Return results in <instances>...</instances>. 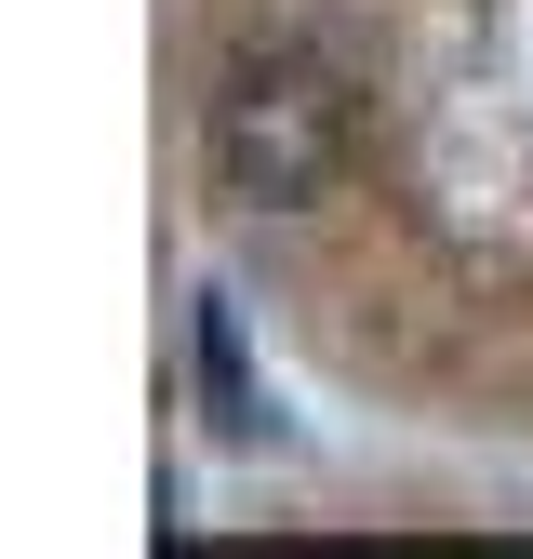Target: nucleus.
I'll use <instances>...</instances> for the list:
<instances>
[{
    "instance_id": "obj_1",
    "label": "nucleus",
    "mask_w": 533,
    "mask_h": 559,
    "mask_svg": "<svg viewBox=\"0 0 533 559\" xmlns=\"http://www.w3.org/2000/svg\"><path fill=\"white\" fill-rule=\"evenodd\" d=\"M200 160H214V200L227 214H307V200L333 187V160H347V94H333V67L266 40L240 53L214 107H200Z\"/></svg>"
},
{
    "instance_id": "obj_2",
    "label": "nucleus",
    "mask_w": 533,
    "mask_h": 559,
    "mask_svg": "<svg viewBox=\"0 0 533 559\" xmlns=\"http://www.w3.org/2000/svg\"><path fill=\"white\" fill-rule=\"evenodd\" d=\"M200 386H214V427H227V440L266 427V413H253V373H240V307H227V294H200Z\"/></svg>"
}]
</instances>
